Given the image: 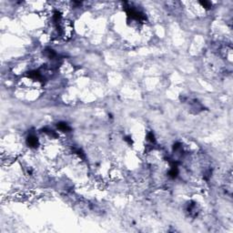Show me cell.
Wrapping results in <instances>:
<instances>
[{"instance_id":"obj_1","label":"cell","mask_w":233,"mask_h":233,"mask_svg":"<svg viewBox=\"0 0 233 233\" xmlns=\"http://www.w3.org/2000/svg\"><path fill=\"white\" fill-rule=\"evenodd\" d=\"M27 143L30 148H37L38 145L37 138L35 135H29L27 139Z\"/></svg>"},{"instance_id":"obj_2","label":"cell","mask_w":233,"mask_h":233,"mask_svg":"<svg viewBox=\"0 0 233 233\" xmlns=\"http://www.w3.org/2000/svg\"><path fill=\"white\" fill-rule=\"evenodd\" d=\"M57 128H59V130H61V131H63V132H68V131H70V127L67 124V123H65V122H60V123H58L57 124Z\"/></svg>"}]
</instances>
